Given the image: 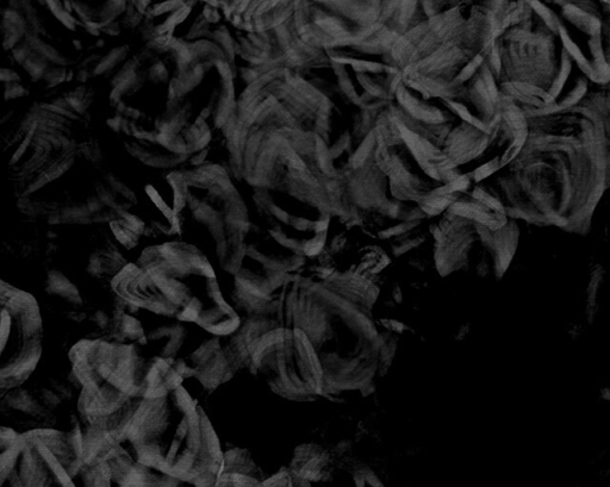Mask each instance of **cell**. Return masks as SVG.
Here are the masks:
<instances>
[{
    "label": "cell",
    "mask_w": 610,
    "mask_h": 487,
    "mask_svg": "<svg viewBox=\"0 0 610 487\" xmlns=\"http://www.w3.org/2000/svg\"><path fill=\"white\" fill-rule=\"evenodd\" d=\"M229 167L270 236L315 258L343 220V176L354 150L353 112L333 83L285 67L252 70L224 130Z\"/></svg>",
    "instance_id": "1"
},
{
    "label": "cell",
    "mask_w": 610,
    "mask_h": 487,
    "mask_svg": "<svg viewBox=\"0 0 610 487\" xmlns=\"http://www.w3.org/2000/svg\"><path fill=\"white\" fill-rule=\"evenodd\" d=\"M527 122L522 148L487 183L510 220L587 233L609 186L608 85L569 109Z\"/></svg>",
    "instance_id": "2"
},
{
    "label": "cell",
    "mask_w": 610,
    "mask_h": 487,
    "mask_svg": "<svg viewBox=\"0 0 610 487\" xmlns=\"http://www.w3.org/2000/svg\"><path fill=\"white\" fill-rule=\"evenodd\" d=\"M495 41L498 86L526 117L565 110L609 84L608 16L576 0H518Z\"/></svg>",
    "instance_id": "3"
},
{
    "label": "cell",
    "mask_w": 610,
    "mask_h": 487,
    "mask_svg": "<svg viewBox=\"0 0 610 487\" xmlns=\"http://www.w3.org/2000/svg\"><path fill=\"white\" fill-rule=\"evenodd\" d=\"M379 290L356 272L291 273L274 316L302 330L323 372V397L369 388L380 369L382 338L371 310Z\"/></svg>",
    "instance_id": "4"
},
{
    "label": "cell",
    "mask_w": 610,
    "mask_h": 487,
    "mask_svg": "<svg viewBox=\"0 0 610 487\" xmlns=\"http://www.w3.org/2000/svg\"><path fill=\"white\" fill-rule=\"evenodd\" d=\"M123 303L216 336H229L241 317L224 298L205 253L183 240L147 247L110 282Z\"/></svg>",
    "instance_id": "5"
},
{
    "label": "cell",
    "mask_w": 610,
    "mask_h": 487,
    "mask_svg": "<svg viewBox=\"0 0 610 487\" xmlns=\"http://www.w3.org/2000/svg\"><path fill=\"white\" fill-rule=\"evenodd\" d=\"M152 227L167 235H191L217 265L235 274L246 253L250 210L233 174L218 163L168 169L145 186Z\"/></svg>",
    "instance_id": "6"
},
{
    "label": "cell",
    "mask_w": 610,
    "mask_h": 487,
    "mask_svg": "<svg viewBox=\"0 0 610 487\" xmlns=\"http://www.w3.org/2000/svg\"><path fill=\"white\" fill-rule=\"evenodd\" d=\"M114 435L135 460L179 483L216 486L220 478V439L184 385L159 398L132 402L119 415Z\"/></svg>",
    "instance_id": "7"
},
{
    "label": "cell",
    "mask_w": 610,
    "mask_h": 487,
    "mask_svg": "<svg viewBox=\"0 0 610 487\" xmlns=\"http://www.w3.org/2000/svg\"><path fill=\"white\" fill-rule=\"evenodd\" d=\"M81 424L119 413L132 400L159 398L183 385L174 359L148 354L142 342L86 338L68 353Z\"/></svg>",
    "instance_id": "8"
},
{
    "label": "cell",
    "mask_w": 610,
    "mask_h": 487,
    "mask_svg": "<svg viewBox=\"0 0 610 487\" xmlns=\"http://www.w3.org/2000/svg\"><path fill=\"white\" fill-rule=\"evenodd\" d=\"M374 132V161L387 176L391 194L416 204L429 220L474 186L392 103L378 114Z\"/></svg>",
    "instance_id": "9"
},
{
    "label": "cell",
    "mask_w": 610,
    "mask_h": 487,
    "mask_svg": "<svg viewBox=\"0 0 610 487\" xmlns=\"http://www.w3.org/2000/svg\"><path fill=\"white\" fill-rule=\"evenodd\" d=\"M498 24L492 11L461 4L422 19L400 34L391 55L402 73L451 80L495 49Z\"/></svg>",
    "instance_id": "10"
},
{
    "label": "cell",
    "mask_w": 610,
    "mask_h": 487,
    "mask_svg": "<svg viewBox=\"0 0 610 487\" xmlns=\"http://www.w3.org/2000/svg\"><path fill=\"white\" fill-rule=\"evenodd\" d=\"M225 344L237 371L246 369L273 393L296 402L323 397V372L302 330L281 324L273 313L241 320Z\"/></svg>",
    "instance_id": "11"
},
{
    "label": "cell",
    "mask_w": 610,
    "mask_h": 487,
    "mask_svg": "<svg viewBox=\"0 0 610 487\" xmlns=\"http://www.w3.org/2000/svg\"><path fill=\"white\" fill-rule=\"evenodd\" d=\"M400 34L390 19L360 40L325 49L332 83L352 112H380L394 101L402 72L391 49Z\"/></svg>",
    "instance_id": "12"
},
{
    "label": "cell",
    "mask_w": 610,
    "mask_h": 487,
    "mask_svg": "<svg viewBox=\"0 0 610 487\" xmlns=\"http://www.w3.org/2000/svg\"><path fill=\"white\" fill-rule=\"evenodd\" d=\"M430 224L435 266L441 277L467 274L498 280L518 249L520 229L510 220L498 229L445 210Z\"/></svg>",
    "instance_id": "13"
},
{
    "label": "cell",
    "mask_w": 610,
    "mask_h": 487,
    "mask_svg": "<svg viewBox=\"0 0 610 487\" xmlns=\"http://www.w3.org/2000/svg\"><path fill=\"white\" fill-rule=\"evenodd\" d=\"M400 0H292L294 28L305 43L333 48L360 40L390 21Z\"/></svg>",
    "instance_id": "14"
},
{
    "label": "cell",
    "mask_w": 610,
    "mask_h": 487,
    "mask_svg": "<svg viewBox=\"0 0 610 487\" xmlns=\"http://www.w3.org/2000/svg\"><path fill=\"white\" fill-rule=\"evenodd\" d=\"M83 467L79 423L68 431L41 428L18 433L8 486H77Z\"/></svg>",
    "instance_id": "15"
},
{
    "label": "cell",
    "mask_w": 610,
    "mask_h": 487,
    "mask_svg": "<svg viewBox=\"0 0 610 487\" xmlns=\"http://www.w3.org/2000/svg\"><path fill=\"white\" fill-rule=\"evenodd\" d=\"M43 351V322L30 293L0 279V387L35 373Z\"/></svg>",
    "instance_id": "16"
},
{
    "label": "cell",
    "mask_w": 610,
    "mask_h": 487,
    "mask_svg": "<svg viewBox=\"0 0 610 487\" xmlns=\"http://www.w3.org/2000/svg\"><path fill=\"white\" fill-rule=\"evenodd\" d=\"M305 259L289 249L265 251L264 245L261 248L248 234L246 253L234 274L235 310L240 309L247 316L274 313L287 278L305 264Z\"/></svg>",
    "instance_id": "17"
},
{
    "label": "cell",
    "mask_w": 610,
    "mask_h": 487,
    "mask_svg": "<svg viewBox=\"0 0 610 487\" xmlns=\"http://www.w3.org/2000/svg\"><path fill=\"white\" fill-rule=\"evenodd\" d=\"M236 55L250 70L285 67L291 70H327L325 50L305 43L294 28L292 17L271 30L243 32L234 30Z\"/></svg>",
    "instance_id": "18"
},
{
    "label": "cell",
    "mask_w": 610,
    "mask_h": 487,
    "mask_svg": "<svg viewBox=\"0 0 610 487\" xmlns=\"http://www.w3.org/2000/svg\"><path fill=\"white\" fill-rule=\"evenodd\" d=\"M73 400L72 387L59 379L36 382L34 374L16 386L0 387V416L18 433L57 428Z\"/></svg>",
    "instance_id": "19"
},
{
    "label": "cell",
    "mask_w": 610,
    "mask_h": 487,
    "mask_svg": "<svg viewBox=\"0 0 610 487\" xmlns=\"http://www.w3.org/2000/svg\"><path fill=\"white\" fill-rule=\"evenodd\" d=\"M232 29L243 32L271 30L292 17V0H207Z\"/></svg>",
    "instance_id": "20"
},
{
    "label": "cell",
    "mask_w": 610,
    "mask_h": 487,
    "mask_svg": "<svg viewBox=\"0 0 610 487\" xmlns=\"http://www.w3.org/2000/svg\"><path fill=\"white\" fill-rule=\"evenodd\" d=\"M178 360L184 382L194 379L209 392L228 382L237 371L227 346L222 343V336L212 334L189 355L178 356Z\"/></svg>",
    "instance_id": "21"
},
{
    "label": "cell",
    "mask_w": 610,
    "mask_h": 487,
    "mask_svg": "<svg viewBox=\"0 0 610 487\" xmlns=\"http://www.w3.org/2000/svg\"><path fill=\"white\" fill-rule=\"evenodd\" d=\"M5 237L1 248L5 254L28 262H42L53 258L57 246L55 237L41 228L39 220L28 218Z\"/></svg>",
    "instance_id": "22"
},
{
    "label": "cell",
    "mask_w": 610,
    "mask_h": 487,
    "mask_svg": "<svg viewBox=\"0 0 610 487\" xmlns=\"http://www.w3.org/2000/svg\"><path fill=\"white\" fill-rule=\"evenodd\" d=\"M43 294L48 303L67 320L83 322L88 320L85 299L78 286L59 269H49L43 281Z\"/></svg>",
    "instance_id": "23"
},
{
    "label": "cell",
    "mask_w": 610,
    "mask_h": 487,
    "mask_svg": "<svg viewBox=\"0 0 610 487\" xmlns=\"http://www.w3.org/2000/svg\"><path fill=\"white\" fill-rule=\"evenodd\" d=\"M334 460L328 449L316 444H304L296 448L290 470L294 483H318L332 477Z\"/></svg>",
    "instance_id": "24"
},
{
    "label": "cell",
    "mask_w": 610,
    "mask_h": 487,
    "mask_svg": "<svg viewBox=\"0 0 610 487\" xmlns=\"http://www.w3.org/2000/svg\"><path fill=\"white\" fill-rule=\"evenodd\" d=\"M264 479L250 450L233 448L223 453V466L216 486H261Z\"/></svg>",
    "instance_id": "25"
},
{
    "label": "cell",
    "mask_w": 610,
    "mask_h": 487,
    "mask_svg": "<svg viewBox=\"0 0 610 487\" xmlns=\"http://www.w3.org/2000/svg\"><path fill=\"white\" fill-rule=\"evenodd\" d=\"M110 234H105L86 261V272L90 277L99 281L111 282L122 268L129 262L124 259L119 247L110 238Z\"/></svg>",
    "instance_id": "26"
},
{
    "label": "cell",
    "mask_w": 610,
    "mask_h": 487,
    "mask_svg": "<svg viewBox=\"0 0 610 487\" xmlns=\"http://www.w3.org/2000/svg\"><path fill=\"white\" fill-rule=\"evenodd\" d=\"M112 236L121 246L132 249L140 243L141 237L147 234V224L140 216L130 211L109 223Z\"/></svg>",
    "instance_id": "27"
},
{
    "label": "cell",
    "mask_w": 610,
    "mask_h": 487,
    "mask_svg": "<svg viewBox=\"0 0 610 487\" xmlns=\"http://www.w3.org/2000/svg\"><path fill=\"white\" fill-rule=\"evenodd\" d=\"M18 431L0 424V486H8L17 449Z\"/></svg>",
    "instance_id": "28"
},
{
    "label": "cell",
    "mask_w": 610,
    "mask_h": 487,
    "mask_svg": "<svg viewBox=\"0 0 610 487\" xmlns=\"http://www.w3.org/2000/svg\"><path fill=\"white\" fill-rule=\"evenodd\" d=\"M264 485H273V486H289V485H294V479L291 475L289 467L283 468L279 473L276 474L274 477L264 481Z\"/></svg>",
    "instance_id": "29"
},
{
    "label": "cell",
    "mask_w": 610,
    "mask_h": 487,
    "mask_svg": "<svg viewBox=\"0 0 610 487\" xmlns=\"http://www.w3.org/2000/svg\"><path fill=\"white\" fill-rule=\"evenodd\" d=\"M3 9H4V6H0V22H1V14H3ZM10 52H6L4 48V44H3V40H1V29H0V55H4V54H9Z\"/></svg>",
    "instance_id": "30"
}]
</instances>
